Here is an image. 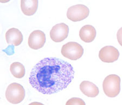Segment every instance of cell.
Returning a JSON list of instances; mask_svg holds the SVG:
<instances>
[{"label": "cell", "instance_id": "obj_1", "mask_svg": "<svg viewBox=\"0 0 122 105\" xmlns=\"http://www.w3.org/2000/svg\"><path fill=\"white\" fill-rule=\"evenodd\" d=\"M74 70L70 63L56 57H46L31 69L29 76L31 86L43 94H53L68 86Z\"/></svg>", "mask_w": 122, "mask_h": 105}, {"label": "cell", "instance_id": "obj_2", "mask_svg": "<svg viewBox=\"0 0 122 105\" xmlns=\"http://www.w3.org/2000/svg\"><path fill=\"white\" fill-rule=\"evenodd\" d=\"M103 88L105 94L110 98H115L121 90V78L117 75L111 74L107 76L103 83Z\"/></svg>", "mask_w": 122, "mask_h": 105}, {"label": "cell", "instance_id": "obj_3", "mask_svg": "<svg viewBox=\"0 0 122 105\" xmlns=\"http://www.w3.org/2000/svg\"><path fill=\"white\" fill-rule=\"evenodd\" d=\"M5 97L8 101L13 104H18L24 100L25 90L22 85L14 82L8 86Z\"/></svg>", "mask_w": 122, "mask_h": 105}, {"label": "cell", "instance_id": "obj_4", "mask_svg": "<svg viewBox=\"0 0 122 105\" xmlns=\"http://www.w3.org/2000/svg\"><path fill=\"white\" fill-rule=\"evenodd\" d=\"M61 52L63 56L67 59L77 60L83 55L84 49L77 42H69L62 45Z\"/></svg>", "mask_w": 122, "mask_h": 105}, {"label": "cell", "instance_id": "obj_5", "mask_svg": "<svg viewBox=\"0 0 122 105\" xmlns=\"http://www.w3.org/2000/svg\"><path fill=\"white\" fill-rule=\"evenodd\" d=\"M90 14L88 8L83 5H76L69 8L67 17L71 21L78 22L87 18Z\"/></svg>", "mask_w": 122, "mask_h": 105}, {"label": "cell", "instance_id": "obj_6", "mask_svg": "<svg viewBox=\"0 0 122 105\" xmlns=\"http://www.w3.org/2000/svg\"><path fill=\"white\" fill-rule=\"evenodd\" d=\"M68 33L67 25L64 23H58L52 27L50 31V37L54 42H60L67 37Z\"/></svg>", "mask_w": 122, "mask_h": 105}, {"label": "cell", "instance_id": "obj_7", "mask_svg": "<svg viewBox=\"0 0 122 105\" xmlns=\"http://www.w3.org/2000/svg\"><path fill=\"white\" fill-rule=\"evenodd\" d=\"M119 52L117 49L111 45H107L100 49L99 57L100 60L106 63H112L118 59Z\"/></svg>", "mask_w": 122, "mask_h": 105}, {"label": "cell", "instance_id": "obj_8", "mask_svg": "<svg viewBox=\"0 0 122 105\" xmlns=\"http://www.w3.org/2000/svg\"><path fill=\"white\" fill-rule=\"evenodd\" d=\"M46 42L45 34L40 30L33 31L28 38V45L31 49L38 50L44 47Z\"/></svg>", "mask_w": 122, "mask_h": 105}, {"label": "cell", "instance_id": "obj_9", "mask_svg": "<svg viewBox=\"0 0 122 105\" xmlns=\"http://www.w3.org/2000/svg\"><path fill=\"white\" fill-rule=\"evenodd\" d=\"M5 40L8 45L18 46L23 41L22 34L18 29L12 28L8 30L5 33Z\"/></svg>", "mask_w": 122, "mask_h": 105}, {"label": "cell", "instance_id": "obj_10", "mask_svg": "<svg viewBox=\"0 0 122 105\" xmlns=\"http://www.w3.org/2000/svg\"><path fill=\"white\" fill-rule=\"evenodd\" d=\"M80 90L84 95L90 98H95L99 93L98 87L88 81H82L80 85Z\"/></svg>", "mask_w": 122, "mask_h": 105}, {"label": "cell", "instance_id": "obj_11", "mask_svg": "<svg viewBox=\"0 0 122 105\" xmlns=\"http://www.w3.org/2000/svg\"><path fill=\"white\" fill-rule=\"evenodd\" d=\"M95 28L91 25H85L80 29L79 36L82 41L86 43H90L93 41L96 36Z\"/></svg>", "mask_w": 122, "mask_h": 105}, {"label": "cell", "instance_id": "obj_12", "mask_svg": "<svg viewBox=\"0 0 122 105\" xmlns=\"http://www.w3.org/2000/svg\"><path fill=\"white\" fill-rule=\"evenodd\" d=\"M38 7L37 0H22L21 1V8L25 15L31 16L36 13Z\"/></svg>", "mask_w": 122, "mask_h": 105}, {"label": "cell", "instance_id": "obj_13", "mask_svg": "<svg viewBox=\"0 0 122 105\" xmlns=\"http://www.w3.org/2000/svg\"><path fill=\"white\" fill-rule=\"evenodd\" d=\"M10 70L14 76L17 79L22 78L25 75V68L19 62H13L10 67Z\"/></svg>", "mask_w": 122, "mask_h": 105}, {"label": "cell", "instance_id": "obj_14", "mask_svg": "<svg viewBox=\"0 0 122 105\" xmlns=\"http://www.w3.org/2000/svg\"><path fill=\"white\" fill-rule=\"evenodd\" d=\"M66 105H86L82 99L79 98H72L66 102Z\"/></svg>", "mask_w": 122, "mask_h": 105}, {"label": "cell", "instance_id": "obj_15", "mask_svg": "<svg viewBox=\"0 0 122 105\" xmlns=\"http://www.w3.org/2000/svg\"><path fill=\"white\" fill-rule=\"evenodd\" d=\"M117 38L118 42L122 47V27L121 28L117 31Z\"/></svg>", "mask_w": 122, "mask_h": 105}, {"label": "cell", "instance_id": "obj_16", "mask_svg": "<svg viewBox=\"0 0 122 105\" xmlns=\"http://www.w3.org/2000/svg\"><path fill=\"white\" fill-rule=\"evenodd\" d=\"M28 105H44L42 103L39 102H33L29 104Z\"/></svg>", "mask_w": 122, "mask_h": 105}]
</instances>
